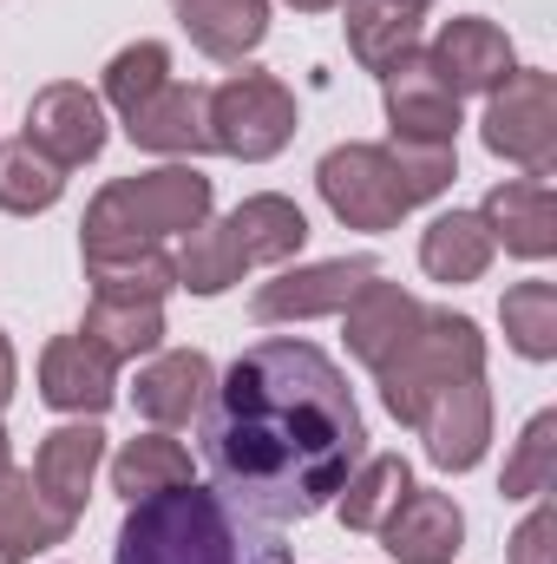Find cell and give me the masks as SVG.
<instances>
[{
    "label": "cell",
    "mask_w": 557,
    "mask_h": 564,
    "mask_svg": "<svg viewBox=\"0 0 557 564\" xmlns=\"http://www.w3.org/2000/svg\"><path fill=\"white\" fill-rule=\"evenodd\" d=\"M40 401L73 421H99L119 401V361H106L86 335H53L40 348Z\"/></svg>",
    "instance_id": "11"
},
{
    "label": "cell",
    "mask_w": 557,
    "mask_h": 564,
    "mask_svg": "<svg viewBox=\"0 0 557 564\" xmlns=\"http://www.w3.org/2000/svg\"><path fill=\"white\" fill-rule=\"evenodd\" d=\"M414 433L426 440V459H433L439 473H472V466L485 459V446H492V388H485V375L446 388V394L419 414Z\"/></svg>",
    "instance_id": "12"
},
{
    "label": "cell",
    "mask_w": 557,
    "mask_h": 564,
    "mask_svg": "<svg viewBox=\"0 0 557 564\" xmlns=\"http://www.w3.org/2000/svg\"><path fill=\"white\" fill-rule=\"evenodd\" d=\"M499 322H505V341L525 361H551L557 355V289L545 276L512 282L505 302H499Z\"/></svg>",
    "instance_id": "30"
},
{
    "label": "cell",
    "mask_w": 557,
    "mask_h": 564,
    "mask_svg": "<svg viewBox=\"0 0 557 564\" xmlns=\"http://www.w3.org/2000/svg\"><path fill=\"white\" fill-rule=\"evenodd\" d=\"M177 26L210 59H250L270 40V0H177Z\"/></svg>",
    "instance_id": "22"
},
{
    "label": "cell",
    "mask_w": 557,
    "mask_h": 564,
    "mask_svg": "<svg viewBox=\"0 0 557 564\" xmlns=\"http://www.w3.org/2000/svg\"><path fill=\"white\" fill-rule=\"evenodd\" d=\"M512 564H557V512L538 499L532 519L512 532Z\"/></svg>",
    "instance_id": "34"
},
{
    "label": "cell",
    "mask_w": 557,
    "mask_h": 564,
    "mask_svg": "<svg viewBox=\"0 0 557 564\" xmlns=\"http://www.w3.org/2000/svg\"><path fill=\"white\" fill-rule=\"evenodd\" d=\"M73 512H59L40 486H33V473H20V466H7L0 473V552L13 564L40 558V552H53V545H66L73 539Z\"/></svg>",
    "instance_id": "20"
},
{
    "label": "cell",
    "mask_w": 557,
    "mask_h": 564,
    "mask_svg": "<svg viewBox=\"0 0 557 564\" xmlns=\"http://www.w3.org/2000/svg\"><path fill=\"white\" fill-rule=\"evenodd\" d=\"M407 486H414V466H407L401 453H368V459L348 473V486L335 492L341 525H348V532H381L387 512L407 499Z\"/></svg>",
    "instance_id": "28"
},
{
    "label": "cell",
    "mask_w": 557,
    "mask_h": 564,
    "mask_svg": "<svg viewBox=\"0 0 557 564\" xmlns=\"http://www.w3.org/2000/svg\"><path fill=\"white\" fill-rule=\"evenodd\" d=\"M381 545H387V558H401V564H452L466 552V512H459L452 492L407 486V499L381 525Z\"/></svg>",
    "instance_id": "15"
},
{
    "label": "cell",
    "mask_w": 557,
    "mask_h": 564,
    "mask_svg": "<svg viewBox=\"0 0 557 564\" xmlns=\"http://www.w3.org/2000/svg\"><path fill=\"white\" fill-rule=\"evenodd\" d=\"M223 230H230L243 270H256V263H288V257H302V243H308V217H302V204L282 197V191L243 197V204L223 217Z\"/></svg>",
    "instance_id": "21"
},
{
    "label": "cell",
    "mask_w": 557,
    "mask_h": 564,
    "mask_svg": "<svg viewBox=\"0 0 557 564\" xmlns=\"http://www.w3.org/2000/svg\"><path fill=\"white\" fill-rule=\"evenodd\" d=\"M381 270L368 257H335V263H302V270H282L250 295V315L263 328L276 322H315V315H341L354 302L361 282H374Z\"/></svg>",
    "instance_id": "10"
},
{
    "label": "cell",
    "mask_w": 557,
    "mask_h": 564,
    "mask_svg": "<svg viewBox=\"0 0 557 564\" xmlns=\"http://www.w3.org/2000/svg\"><path fill=\"white\" fill-rule=\"evenodd\" d=\"M419 295H407L401 282H361L354 289V302L341 308V322H348V355L368 368V375H381L407 341H414V328H419Z\"/></svg>",
    "instance_id": "16"
},
{
    "label": "cell",
    "mask_w": 557,
    "mask_h": 564,
    "mask_svg": "<svg viewBox=\"0 0 557 564\" xmlns=\"http://www.w3.org/2000/svg\"><path fill=\"white\" fill-rule=\"evenodd\" d=\"M295 139V93L276 73H230L210 86V151L263 164Z\"/></svg>",
    "instance_id": "7"
},
{
    "label": "cell",
    "mask_w": 557,
    "mask_h": 564,
    "mask_svg": "<svg viewBox=\"0 0 557 564\" xmlns=\"http://www.w3.org/2000/svg\"><path fill=\"white\" fill-rule=\"evenodd\" d=\"M197 479V466H190V453L171 440V433H139V440H125L119 446V459H112V492L125 499V506H139L151 492H171V486H190Z\"/></svg>",
    "instance_id": "27"
},
{
    "label": "cell",
    "mask_w": 557,
    "mask_h": 564,
    "mask_svg": "<svg viewBox=\"0 0 557 564\" xmlns=\"http://www.w3.org/2000/svg\"><path fill=\"white\" fill-rule=\"evenodd\" d=\"M92 295H119V302H164L177 289V270L164 257V243H132V250H79Z\"/></svg>",
    "instance_id": "26"
},
{
    "label": "cell",
    "mask_w": 557,
    "mask_h": 564,
    "mask_svg": "<svg viewBox=\"0 0 557 564\" xmlns=\"http://www.w3.org/2000/svg\"><path fill=\"white\" fill-rule=\"evenodd\" d=\"M315 191L321 204L335 210V224L348 230H401V217H414L419 197L407 191L401 164L387 144H335L321 164H315Z\"/></svg>",
    "instance_id": "5"
},
{
    "label": "cell",
    "mask_w": 557,
    "mask_h": 564,
    "mask_svg": "<svg viewBox=\"0 0 557 564\" xmlns=\"http://www.w3.org/2000/svg\"><path fill=\"white\" fill-rule=\"evenodd\" d=\"M341 33L368 73H387L419 46V7H407V0H341Z\"/></svg>",
    "instance_id": "23"
},
{
    "label": "cell",
    "mask_w": 557,
    "mask_h": 564,
    "mask_svg": "<svg viewBox=\"0 0 557 564\" xmlns=\"http://www.w3.org/2000/svg\"><path fill=\"white\" fill-rule=\"evenodd\" d=\"M407 7H433V0H407Z\"/></svg>",
    "instance_id": "38"
},
{
    "label": "cell",
    "mask_w": 557,
    "mask_h": 564,
    "mask_svg": "<svg viewBox=\"0 0 557 564\" xmlns=\"http://www.w3.org/2000/svg\"><path fill=\"white\" fill-rule=\"evenodd\" d=\"M381 106L401 144H459V93L446 86L426 46H414L401 66L381 73Z\"/></svg>",
    "instance_id": "8"
},
{
    "label": "cell",
    "mask_w": 557,
    "mask_h": 564,
    "mask_svg": "<svg viewBox=\"0 0 557 564\" xmlns=\"http://www.w3.org/2000/svg\"><path fill=\"white\" fill-rule=\"evenodd\" d=\"M0 564H13V558H7V552H0Z\"/></svg>",
    "instance_id": "39"
},
{
    "label": "cell",
    "mask_w": 557,
    "mask_h": 564,
    "mask_svg": "<svg viewBox=\"0 0 557 564\" xmlns=\"http://www.w3.org/2000/svg\"><path fill=\"white\" fill-rule=\"evenodd\" d=\"M164 86H171V46H164V40H132V46L112 53V66H106V99H99V106H112L119 119H132L144 99H157Z\"/></svg>",
    "instance_id": "31"
},
{
    "label": "cell",
    "mask_w": 557,
    "mask_h": 564,
    "mask_svg": "<svg viewBox=\"0 0 557 564\" xmlns=\"http://www.w3.org/2000/svg\"><path fill=\"white\" fill-rule=\"evenodd\" d=\"M426 53H433V66L446 73V86H452L459 99H466V93H499V86L518 73V53H512L505 26H499V20H485V13L446 20V26H439V40H433Z\"/></svg>",
    "instance_id": "14"
},
{
    "label": "cell",
    "mask_w": 557,
    "mask_h": 564,
    "mask_svg": "<svg viewBox=\"0 0 557 564\" xmlns=\"http://www.w3.org/2000/svg\"><path fill=\"white\" fill-rule=\"evenodd\" d=\"M551 479H557V414H532V426L518 433V446L505 459L499 492L505 499H545Z\"/></svg>",
    "instance_id": "33"
},
{
    "label": "cell",
    "mask_w": 557,
    "mask_h": 564,
    "mask_svg": "<svg viewBox=\"0 0 557 564\" xmlns=\"http://www.w3.org/2000/svg\"><path fill=\"white\" fill-rule=\"evenodd\" d=\"M210 177L197 164H157L112 177L79 224V250H132V243H164V237H190L197 224H210Z\"/></svg>",
    "instance_id": "3"
},
{
    "label": "cell",
    "mask_w": 557,
    "mask_h": 564,
    "mask_svg": "<svg viewBox=\"0 0 557 564\" xmlns=\"http://www.w3.org/2000/svg\"><path fill=\"white\" fill-rule=\"evenodd\" d=\"M66 197V171L53 158H40L26 139L0 144V210L7 217H40Z\"/></svg>",
    "instance_id": "29"
},
{
    "label": "cell",
    "mask_w": 557,
    "mask_h": 564,
    "mask_svg": "<svg viewBox=\"0 0 557 564\" xmlns=\"http://www.w3.org/2000/svg\"><path fill=\"white\" fill-rule=\"evenodd\" d=\"M479 139L492 158L518 164L525 177H545L557 164V79L538 66H518L499 93H485Z\"/></svg>",
    "instance_id": "6"
},
{
    "label": "cell",
    "mask_w": 557,
    "mask_h": 564,
    "mask_svg": "<svg viewBox=\"0 0 557 564\" xmlns=\"http://www.w3.org/2000/svg\"><path fill=\"white\" fill-rule=\"evenodd\" d=\"M13 388H20V361H13V341H7V328H0V408L13 401Z\"/></svg>",
    "instance_id": "35"
},
{
    "label": "cell",
    "mask_w": 557,
    "mask_h": 564,
    "mask_svg": "<svg viewBox=\"0 0 557 564\" xmlns=\"http://www.w3.org/2000/svg\"><path fill=\"white\" fill-rule=\"evenodd\" d=\"M13 466V440H7V426H0V473Z\"/></svg>",
    "instance_id": "37"
},
{
    "label": "cell",
    "mask_w": 557,
    "mask_h": 564,
    "mask_svg": "<svg viewBox=\"0 0 557 564\" xmlns=\"http://www.w3.org/2000/svg\"><path fill=\"white\" fill-rule=\"evenodd\" d=\"M171 270H177V289H190V295H223L243 282V257L223 224H197L184 237V250L171 257Z\"/></svg>",
    "instance_id": "32"
},
{
    "label": "cell",
    "mask_w": 557,
    "mask_h": 564,
    "mask_svg": "<svg viewBox=\"0 0 557 564\" xmlns=\"http://www.w3.org/2000/svg\"><path fill=\"white\" fill-rule=\"evenodd\" d=\"M99 466H106V433L99 421H66L53 426L46 440H40V453H33V486L59 506V512H86V499H92V479H99Z\"/></svg>",
    "instance_id": "19"
},
{
    "label": "cell",
    "mask_w": 557,
    "mask_h": 564,
    "mask_svg": "<svg viewBox=\"0 0 557 564\" xmlns=\"http://www.w3.org/2000/svg\"><path fill=\"white\" fill-rule=\"evenodd\" d=\"M479 224L492 230V243H505L525 263L557 257V204H551L545 177H505V184H492L485 204H479Z\"/></svg>",
    "instance_id": "17"
},
{
    "label": "cell",
    "mask_w": 557,
    "mask_h": 564,
    "mask_svg": "<svg viewBox=\"0 0 557 564\" xmlns=\"http://www.w3.org/2000/svg\"><path fill=\"white\" fill-rule=\"evenodd\" d=\"M472 375H485V335H479V322H472V315H452V308H426L419 328H414V341H407L374 381H381L387 414L401 426H419V414H426L446 388H459V381H472Z\"/></svg>",
    "instance_id": "4"
},
{
    "label": "cell",
    "mask_w": 557,
    "mask_h": 564,
    "mask_svg": "<svg viewBox=\"0 0 557 564\" xmlns=\"http://www.w3.org/2000/svg\"><path fill=\"white\" fill-rule=\"evenodd\" d=\"M282 7H295V13H335L341 0H282Z\"/></svg>",
    "instance_id": "36"
},
{
    "label": "cell",
    "mask_w": 557,
    "mask_h": 564,
    "mask_svg": "<svg viewBox=\"0 0 557 564\" xmlns=\"http://www.w3.org/2000/svg\"><path fill=\"white\" fill-rule=\"evenodd\" d=\"M210 388H217V368L204 348H164V355H144L139 388H132V408L157 433H177L210 408Z\"/></svg>",
    "instance_id": "13"
},
{
    "label": "cell",
    "mask_w": 557,
    "mask_h": 564,
    "mask_svg": "<svg viewBox=\"0 0 557 564\" xmlns=\"http://www.w3.org/2000/svg\"><path fill=\"white\" fill-rule=\"evenodd\" d=\"M20 139L33 144L40 158H53L59 171H79V164H92L106 151V106L79 79H53V86L33 93Z\"/></svg>",
    "instance_id": "9"
},
{
    "label": "cell",
    "mask_w": 557,
    "mask_h": 564,
    "mask_svg": "<svg viewBox=\"0 0 557 564\" xmlns=\"http://www.w3.org/2000/svg\"><path fill=\"white\" fill-rule=\"evenodd\" d=\"M112 564H288L276 532H256L217 486H171L125 512Z\"/></svg>",
    "instance_id": "2"
},
{
    "label": "cell",
    "mask_w": 557,
    "mask_h": 564,
    "mask_svg": "<svg viewBox=\"0 0 557 564\" xmlns=\"http://www.w3.org/2000/svg\"><path fill=\"white\" fill-rule=\"evenodd\" d=\"M197 421L217 492L270 525L335 506L348 473L368 459V421L348 375L295 335L243 348Z\"/></svg>",
    "instance_id": "1"
},
{
    "label": "cell",
    "mask_w": 557,
    "mask_h": 564,
    "mask_svg": "<svg viewBox=\"0 0 557 564\" xmlns=\"http://www.w3.org/2000/svg\"><path fill=\"white\" fill-rule=\"evenodd\" d=\"M492 230L479 224V210H439L426 230H419V270L433 282H479L492 270Z\"/></svg>",
    "instance_id": "24"
},
{
    "label": "cell",
    "mask_w": 557,
    "mask_h": 564,
    "mask_svg": "<svg viewBox=\"0 0 557 564\" xmlns=\"http://www.w3.org/2000/svg\"><path fill=\"white\" fill-rule=\"evenodd\" d=\"M125 139L139 144V151L177 158V164L204 158V151H210V86H184V79H171L157 99H144L139 112L125 119Z\"/></svg>",
    "instance_id": "18"
},
{
    "label": "cell",
    "mask_w": 557,
    "mask_h": 564,
    "mask_svg": "<svg viewBox=\"0 0 557 564\" xmlns=\"http://www.w3.org/2000/svg\"><path fill=\"white\" fill-rule=\"evenodd\" d=\"M79 335L106 355V361H144L164 348V302H119V295H92Z\"/></svg>",
    "instance_id": "25"
}]
</instances>
